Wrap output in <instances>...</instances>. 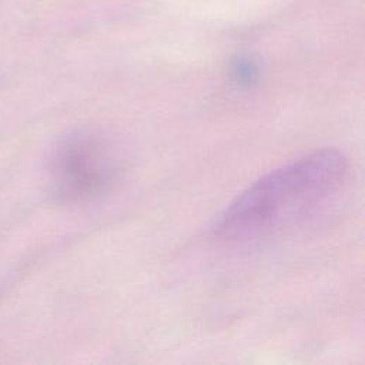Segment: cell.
<instances>
[{"label":"cell","mask_w":365,"mask_h":365,"mask_svg":"<svg viewBox=\"0 0 365 365\" xmlns=\"http://www.w3.org/2000/svg\"><path fill=\"white\" fill-rule=\"evenodd\" d=\"M120 161L106 140L88 133L66 138L51 161L54 194L63 201H86L111 188Z\"/></svg>","instance_id":"2"},{"label":"cell","mask_w":365,"mask_h":365,"mask_svg":"<svg viewBox=\"0 0 365 365\" xmlns=\"http://www.w3.org/2000/svg\"><path fill=\"white\" fill-rule=\"evenodd\" d=\"M349 180V163L321 148L264 174L241 191L212 227L217 240L250 245L307 227L336 204Z\"/></svg>","instance_id":"1"},{"label":"cell","mask_w":365,"mask_h":365,"mask_svg":"<svg viewBox=\"0 0 365 365\" xmlns=\"http://www.w3.org/2000/svg\"><path fill=\"white\" fill-rule=\"evenodd\" d=\"M231 74L238 86L250 87L258 80L259 67L254 60L248 57H240L232 63Z\"/></svg>","instance_id":"3"}]
</instances>
